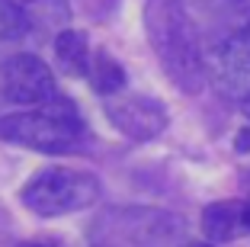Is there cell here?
Listing matches in <instances>:
<instances>
[{"mask_svg":"<svg viewBox=\"0 0 250 247\" xmlns=\"http://www.w3.org/2000/svg\"><path fill=\"white\" fill-rule=\"evenodd\" d=\"M145 32L164 74L177 84V90L199 93L206 87L208 65L202 55V39H199L196 22L180 0H147Z\"/></svg>","mask_w":250,"mask_h":247,"instance_id":"obj_1","label":"cell"},{"mask_svg":"<svg viewBox=\"0 0 250 247\" xmlns=\"http://www.w3.org/2000/svg\"><path fill=\"white\" fill-rule=\"evenodd\" d=\"M0 138L10 145L29 148L42 154H67L81 148L87 138V125L74 112L71 103L52 100L45 106H32L26 112H10L0 119Z\"/></svg>","mask_w":250,"mask_h":247,"instance_id":"obj_2","label":"cell"},{"mask_svg":"<svg viewBox=\"0 0 250 247\" xmlns=\"http://www.w3.org/2000/svg\"><path fill=\"white\" fill-rule=\"evenodd\" d=\"M100 199V180L96 174L81 167H55L39 170L36 177L26 180L20 193V202L39 218H61V215H74L83 212Z\"/></svg>","mask_w":250,"mask_h":247,"instance_id":"obj_3","label":"cell"},{"mask_svg":"<svg viewBox=\"0 0 250 247\" xmlns=\"http://www.w3.org/2000/svg\"><path fill=\"white\" fill-rule=\"evenodd\" d=\"M0 96L13 106H45L58 100V84L39 55L20 51L0 65Z\"/></svg>","mask_w":250,"mask_h":247,"instance_id":"obj_4","label":"cell"},{"mask_svg":"<svg viewBox=\"0 0 250 247\" xmlns=\"http://www.w3.org/2000/svg\"><path fill=\"white\" fill-rule=\"evenodd\" d=\"M106 119L132 141H151L167 129V109L145 93H116L106 103Z\"/></svg>","mask_w":250,"mask_h":247,"instance_id":"obj_5","label":"cell"},{"mask_svg":"<svg viewBox=\"0 0 250 247\" xmlns=\"http://www.w3.org/2000/svg\"><path fill=\"white\" fill-rule=\"evenodd\" d=\"M212 74L218 87L234 100H250V26L231 32L215 48Z\"/></svg>","mask_w":250,"mask_h":247,"instance_id":"obj_6","label":"cell"},{"mask_svg":"<svg viewBox=\"0 0 250 247\" xmlns=\"http://www.w3.org/2000/svg\"><path fill=\"white\" fill-rule=\"evenodd\" d=\"M202 234L212 244H228L250 234V202L247 199H221L202 209Z\"/></svg>","mask_w":250,"mask_h":247,"instance_id":"obj_7","label":"cell"},{"mask_svg":"<svg viewBox=\"0 0 250 247\" xmlns=\"http://www.w3.org/2000/svg\"><path fill=\"white\" fill-rule=\"evenodd\" d=\"M26 29L36 36H58L67 29L71 20V7L67 0H20Z\"/></svg>","mask_w":250,"mask_h":247,"instance_id":"obj_8","label":"cell"},{"mask_svg":"<svg viewBox=\"0 0 250 247\" xmlns=\"http://www.w3.org/2000/svg\"><path fill=\"white\" fill-rule=\"evenodd\" d=\"M55 61H58L61 74H67V77H83V74H90L93 58H90L87 36L77 32V29L58 32V36H55Z\"/></svg>","mask_w":250,"mask_h":247,"instance_id":"obj_9","label":"cell"},{"mask_svg":"<svg viewBox=\"0 0 250 247\" xmlns=\"http://www.w3.org/2000/svg\"><path fill=\"white\" fill-rule=\"evenodd\" d=\"M90 80H93V90L103 96H116L125 90V71L119 67V61L112 58V55H106V51H100L93 58V65H90Z\"/></svg>","mask_w":250,"mask_h":247,"instance_id":"obj_10","label":"cell"},{"mask_svg":"<svg viewBox=\"0 0 250 247\" xmlns=\"http://www.w3.org/2000/svg\"><path fill=\"white\" fill-rule=\"evenodd\" d=\"M26 20H22V10L16 0H0V48L3 45H13L26 36Z\"/></svg>","mask_w":250,"mask_h":247,"instance_id":"obj_11","label":"cell"},{"mask_svg":"<svg viewBox=\"0 0 250 247\" xmlns=\"http://www.w3.org/2000/svg\"><path fill=\"white\" fill-rule=\"evenodd\" d=\"M20 247H58L55 241H26V244H20Z\"/></svg>","mask_w":250,"mask_h":247,"instance_id":"obj_12","label":"cell"},{"mask_svg":"<svg viewBox=\"0 0 250 247\" xmlns=\"http://www.w3.org/2000/svg\"><path fill=\"white\" fill-rule=\"evenodd\" d=\"M183 247H218V244H212V241H189V244H183Z\"/></svg>","mask_w":250,"mask_h":247,"instance_id":"obj_13","label":"cell"},{"mask_svg":"<svg viewBox=\"0 0 250 247\" xmlns=\"http://www.w3.org/2000/svg\"><path fill=\"white\" fill-rule=\"evenodd\" d=\"M244 106H247V116H250V100H244Z\"/></svg>","mask_w":250,"mask_h":247,"instance_id":"obj_14","label":"cell"},{"mask_svg":"<svg viewBox=\"0 0 250 247\" xmlns=\"http://www.w3.org/2000/svg\"><path fill=\"white\" fill-rule=\"evenodd\" d=\"M247 202H250V196H247Z\"/></svg>","mask_w":250,"mask_h":247,"instance_id":"obj_15","label":"cell"}]
</instances>
